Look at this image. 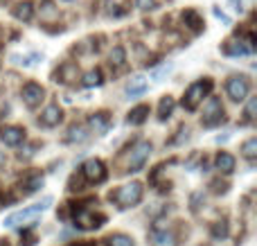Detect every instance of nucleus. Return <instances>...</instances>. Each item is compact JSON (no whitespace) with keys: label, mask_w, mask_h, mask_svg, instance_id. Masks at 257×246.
<instances>
[{"label":"nucleus","mask_w":257,"mask_h":246,"mask_svg":"<svg viewBox=\"0 0 257 246\" xmlns=\"http://www.w3.org/2000/svg\"><path fill=\"white\" fill-rule=\"evenodd\" d=\"M210 188H212L214 194H226L228 192V183H223V181H212Z\"/></svg>","instance_id":"72a5a7b5"},{"label":"nucleus","mask_w":257,"mask_h":246,"mask_svg":"<svg viewBox=\"0 0 257 246\" xmlns=\"http://www.w3.org/2000/svg\"><path fill=\"white\" fill-rule=\"evenodd\" d=\"M181 18H183V23H185V25L194 32V34L203 32V18L199 16V12H196V9H185V12L181 14Z\"/></svg>","instance_id":"a211bd4d"},{"label":"nucleus","mask_w":257,"mask_h":246,"mask_svg":"<svg viewBox=\"0 0 257 246\" xmlns=\"http://www.w3.org/2000/svg\"><path fill=\"white\" fill-rule=\"evenodd\" d=\"M149 246H178V239L172 230H151L149 235Z\"/></svg>","instance_id":"ddd939ff"},{"label":"nucleus","mask_w":257,"mask_h":246,"mask_svg":"<svg viewBox=\"0 0 257 246\" xmlns=\"http://www.w3.org/2000/svg\"><path fill=\"white\" fill-rule=\"evenodd\" d=\"M81 84L86 86V88H95V86H102L104 84V75L99 68H93V70H88L84 77H81Z\"/></svg>","instance_id":"4be33fe9"},{"label":"nucleus","mask_w":257,"mask_h":246,"mask_svg":"<svg viewBox=\"0 0 257 246\" xmlns=\"http://www.w3.org/2000/svg\"><path fill=\"white\" fill-rule=\"evenodd\" d=\"M0 246H9V242L7 239H0Z\"/></svg>","instance_id":"58836bf2"},{"label":"nucleus","mask_w":257,"mask_h":246,"mask_svg":"<svg viewBox=\"0 0 257 246\" xmlns=\"http://www.w3.org/2000/svg\"><path fill=\"white\" fill-rule=\"evenodd\" d=\"M228 221L226 219H219V221H214L212 224V228H210V233H212V237L214 239H226L228 237Z\"/></svg>","instance_id":"a878e982"},{"label":"nucleus","mask_w":257,"mask_h":246,"mask_svg":"<svg viewBox=\"0 0 257 246\" xmlns=\"http://www.w3.org/2000/svg\"><path fill=\"white\" fill-rule=\"evenodd\" d=\"M151 143L149 140H136V143L131 145V147L124 152V156H122V174H136V172H140L142 167H145L147 158L151 156Z\"/></svg>","instance_id":"f257e3e1"},{"label":"nucleus","mask_w":257,"mask_h":246,"mask_svg":"<svg viewBox=\"0 0 257 246\" xmlns=\"http://www.w3.org/2000/svg\"><path fill=\"white\" fill-rule=\"evenodd\" d=\"M34 226L36 221H32L27 228L21 230V246H34L36 244V235H34Z\"/></svg>","instance_id":"cd10ccee"},{"label":"nucleus","mask_w":257,"mask_h":246,"mask_svg":"<svg viewBox=\"0 0 257 246\" xmlns=\"http://www.w3.org/2000/svg\"><path fill=\"white\" fill-rule=\"evenodd\" d=\"M147 117H149V106H147V104H138V106H133L131 111H128L126 122L131 127H140L147 122Z\"/></svg>","instance_id":"f3484780"},{"label":"nucleus","mask_w":257,"mask_h":246,"mask_svg":"<svg viewBox=\"0 0 257 246\" xmlns=\"http://www.w3.org/2000/svg\"><path fill=\"white\" fill-rule=\"evenodd\" d=\"M21 99L30 111H34V108H39L41 102L45 99V88L41 84H36V81H27V84L21 88Z\"/></svg>","instance_id":"6e6552de"},{"label":"nucleus","mask_w":257,"mask_h":246,"mask_svg":"<svg viewBox=\"0 0 257 246\" xmlns=\"http://www.w3.org/2000/svg\"><path fill=\"white\" fill-rule=\"evenodd\" d=\"M27 134L23 127H14V125H7V127H0V143L7 145V147H18L21 143H25Z\"/></svg>","instance_id":"9d476101"},{"label":"nucleus","mask_w":257,"mask_h":246,"mask_svg":"<svg viewBox=\"0 0 257 246\" xmlns=\"http://www.w3.org/2000/svg\"><path fill=\"white\" fill-rule=\"evenodd\" d=\"M39 147V145H32V147H25V149H21V152H18V158H21V161H27V158H32L34 156V149Z\"/></svg>","instance_id":"f704fd0d"},{"label":"nucleus","mask_w":257,"mask_h":246,"mask_svg":"<svg viewBox=\"0 0 257 246\" xmlns=\"http://www.w3.org/2000/svg\"><path fill=\"white\" fill-rule=\"evenodd\" d=\"M255 50V36L248 34V39L246 41H228L226 45H223V54H228V57H244V54H250Z\"/></svg>","instance_id":"1a4fd4ad"},{"label":"nucleus","mask_w":257,"mask_h":246,"mask_svg":"<svg viewBox=\"0 0 257 246\" xmlns=\"http://www.w3.org/2000/svg\"><path fill=\"white\" fill-rule=\"evenodd\" d=\"M255 108H257V97H248V104L244 108V122L255 120Z\"/></svg>","instance_id":"c756f323"},{"label":"nucleus","mask_w":257,"mask_h":246,"mask_svg":"<svg viewBox=\"0 0 257 246\" xmlns=\"http://www.w3.org/2000/svg\"><path fill=\"white\" fill-rule=\"evenodd\" d=\"M212 12H214V16H217V18H221V21H223V23H226V25H230V23H232V21H230V18H228V16H226V14H223V12H221V9H219V7H214V9H212Z\"/></svg>","instance_id":"c9c22d12"},{"label":"nucleus","mask_w":257,"mask_h":246,"mask_svg":"<svg viewBox=\"0 0 257 246\" xmlns=\"http://www.w3.org/2000/svg\"><path fill=\"white\" fill-rule=\"evenodd\" d=\"M172 68H174L172 63H165V66H160L158 70L151 72V79H154V81H163V77H167L169 72H172Z\"/></svg>","instance_id":"7c9ffc66"},{"label":"nucleus","mask_w":257,"mask_h":246,"mask_svg":"<svg viewBox=\"0 0 257 246\" xmlns=\"http://www.w3.org/2000/svg\"><path fill=\"white\" fill-rule=\"evenodd\" d=\"M81 176H84L86 183L99 185V183H104V181H106L108 170H106V165H104L99 158H88V161L84 163V167H81Z\"/></svg>","instance_id":"0eeeda50"},{"label":"nucleus","mask_w":257,"mask_h":246,"mask_svg":"<svg viewBox=\"0 0 257 246\" xmlns=\"http://www.w3.org/2000/svg\"><path fill=\"white\" fill-rule=\"evenodd\" d=\"M108 59H111V68L120 70V68H124V63H126V50L122 48V45H115V48L111 50V54H108Z\"/></svg>","instance_id":"5701e85b"},{"label":"nucleus","mask_w":257,"mask_h":246,"mask_svg":"<svg viewBox=\"0 0 257 246\" xmlns=\"http://www.w3.org/2000/svg\"><path fill=\"white\" fill-rule=\"evenodd\" d=\"M203 201H205V199H203V192H194V194H192V197H190L192 212H199V208L203 206Z\"/></svg>","instance_id":"2f4dec72"},{"label":"nucleus","mask_w":257,"mask_h":246,"mask_svg":"<svg viewBox=\"0 0 257 246\" xmlns=\"http://www.w3.org/2000/svg\"><path fill=\"white\" fill-rule=\"evenodd\" d=\"M0 3H7V0H0Z\"/></svg>","instance_id":"ea45409f"},{"label":"nucleus","mask_w":257,"mask_h":246,"mask_svg":"<svg viewBox=\"0 0 257 246\" xmlns=\"http://www.w3.org/2000/svg\"><path fill=\"white\" fill-rule=\"evenodd\" d=\"M106 246H136L133 237H128L124 233H113L106 237Z\"/></svg>","instance_id":"393cba45"},{"label":"nucleus","mask_w":257,"mask_h":246,"mask_svg":"<svg viewBox=\"0 0 257 246\" xmlns=\"http://www.w3.org/2000/svg\"><path fill=\"white\" fill-rule=\"evenodd\" d=\"M124 93H126V97H140V95H145L147 93V79L142 75L133 77V79L126 84Z\"/></svg>","instance_id":"412c9836"},{"label":"nucleus","mask_w":257,"mask_h":246,"mask_svg":"<svg viewBox=\"0 0 257 246\" xmlns=\"http://www.w3.org/2000/svg\"><path fill=\"white\" fill-rule=\"evenodd\" d=\"M7 165V156H5V152H0V170Z\"/></svg>","instance_id":"e433bc0d"},{"label":"nucleus","mask_w":257,"mask_h":246,"mask_svg":"<svg viewBox=\"0 0 257 246\" xmlns=\"http://www.w3.org/2000/svg\"><path fill=\"white\" fill-rule=\"evenodd\" d=\"M226 122V108H223L221 99L219 97H212V95H208V99H205L203 104V115H201V125L205 127V129H214V127L223 125Z\"/></svg>","instance_id":"39448f33"},{"label":"nucleus","mask_w":257,"mask_h":246,"mask_svg":"<svg viewBox=\"0 0 257 246\" xmlns=\"http://www.w3.org/2000/svg\"><path fill=\"white\" fill-rule=\"evenodd\" d=\"M136 7L140 12H151V9H156V0H136Z\"/></svg>","instance_id":"473e14b6"},{"label":"nucleus","mask_w":257,"mask_h":246,"mask_svg":"<svg viewBox=\"0 0 257 246\" xmlns=\"http://www.w3.org/2000/svg\"><path fill=\"white\" fill-rule=\"evenodd\" d=\"M86 138H88V134H86V127L84 125H72L70 129H68L66 143H84Z\"/></svg>","instance_id":"b1692460"},{"label":"nucleus","mask_w":257,"mask_h":246,"mask_svg":"<svg viewBox=\"0 0 257 246\" xmlns=\"http://www.w3.org/2000/svg\"><path fill=\"white\" fill-rule=\"evenodd\" d=\"M12 14H14V18H16V21L30 23L32 18H34V5H32L30 0H23V3H18L16 7L12 9Z\"/></svg>","instance_id":"6ab92c4d"},{"label":"nucleus","mask_w":257,"mask_h":246,"mask_svg":"<svg viewBox=\"0 0 257 246\" xmlns=\"http://www.w3.org/2000/svg\"><path fill=\"white\" fill-rule=\"evenodd\" d=\"M212 86H214V81L210 79V77H203V79L190 84L187 86V90H185V95H183V102H181L183 108L190 111V113H194L196 108H199V104L203 102L210 93H212Z\"/></svg>","instance_id":"7ed1b4c3"},{"label":"nucleus","mask_w":257,"mask_h":246,"mask_svg":"<svg viewBox=\"0 0 257 246\" xmlns=\"http://www.w3.org/2000/svg\"><path fill=\"white\" fill-rule=\"evenodd\" d=\"M88 127L95 134H106L108 127H111V115L106 111H97L93 115H88Z\"/></svg>","instance_id":"2eb2a0df"},{"label":"nucleus","mask_w":257,"mask_h":246,"mask_svg":"<svg viewBox=\"0 0 257 246\" xmlns=\"http://www.w3.org/2000/svg\"><path fill=\"white\" fill-rule=\"evenodd\" d=\"M41 14H43L45 18H57V7H54L52 0H41Z\"/></svg>","instance_id":"c85d7f7f"},{"label":"nucleus","mask_w":257,"mask_h":246,"mask_svg":"<svg viewBox=\"0 0 257 246\" xmlns=\"http://www.w3.org/2000/svg\"><path fill=\"white\" fill-rule=\"evenodd\" d=\"M235 156H232V154H228V152H219L217 154V158H214V167H217L219 172H221V174H232V172H235Z\"/></svg>","instance_id":"dca6fc26"},{"label":"nucleus","mask_w":257,"mask_h":246,"mask_svg":"<svg viewBox=\"0 0 257 246\" xmlns=\"http://www.w3.org/2000/svg\"><path fill=\"white\" fill-rule=\"evenodd\" d=\"M226 93L232 102H244L250 93V79L246 75H232L226 81Z\"/></svg>","instance_id":"423d86ee"},{"label":"nucleus","mask_w":257,"mask_h":246,"mask_svg":"<svg viewBox=\"0 0 257 246\" xmlns=\"http://www.w3.org/2000/svg\"><path fill=\"white\" fill-rule=\"evenodd\" d=\"M66 3H68V0H66Z\"/></svg>","instance_id":"a19ab883"},{"label":"nucleus","mask_w":257,"mask_h":246,"mask_svg":"<svg viewBox=\"0 0 257 246\" xmlns=\"http://www.w3.org/2000/svg\"><path fill=\"white\" fill-rule=\"evenodd\" d=\"M72 246H95V244H90V242H79V244H72Z\"/></svg>","instance_id":"4c0bfd02"},{"label":"nucleus","mask_w":257,"mask_h":246,"mask_svg":"<svg viewBox=\"0 0 257 246\" xmlns=\"http://www.w3.org/2000/svg\"><path fill=\"white\" fill-rule=\"evenodd\" d=\"M43 183H45V179H43V174H39V172H30V174H25V179L21 181V194L23 197H30V194H34V192H39L41 188H43Z\"/></svg>","instance_id":"f8f14e48"},{"label":"nucleus","mask_w":257,"mask_h":246,"mask_svg":"<svg viewBox=\"0 0 257 246\" xmlns=\"http://www.w3.org/2000/svg\"><path fill=\"white\" fill-rule=\"evenodd\" d=\"M77 77H79V68H77V63L63 61L61 66H59L57 79H54V81H61V84H72V81H77Z\"/></svg>","instance_id":"4468645a"},{"label":"nucleus","mask_w":257,"mask_h":246,"mask_svg":"<svg viewBox=\"0 0 257 246\" xmlns=\"http://www.w3.org/2000/svg\"><path fill=\"white\" fill-rule=\"evenodd\" d=\"M142 197H145V188H142L140 181H131V183L122 185V188H117L115 192L108 194V199H111L113 203H117L120 210L138 206V203L142 201Z\"/></svg>","instance_id":"f03ea898"},{"label":"nucleus","mask_w":257,"mask_h":246,"mask_svg":"<svg viewBox=\"0 0 257 246\" xmlns=\"http://www.w3.org/2000/svg\"><path fill=\"white\" fill-rule=\"evenodd\" d=\"M241 154H244V158H248L250 165L255 163V156H257V138H248L244 145H241Z\"/></svg>","instance_id":"bb28decb"},{"label":"nucleus","mask_w":257,"mask_h":246,"mask_svg":"<svg viewBox=\"0 0 257 246\" xmlns=\"http://www.w3.org/2000/svg\"><path fill=\"white\" fill-rule=\"evenodd\" d=\"M174 108H176V99H174L172 95H163V97H160V104H158V120L160 122L169 120Z\"/></svg>","instance_id":"aec40b11"},{"label":"nucleus","mask_w":257,"mask_h":246,"mask_svg":"<svg viewBox=\"0 0 257 246\" xmlns=\"http://www.w3.org/2000/svg\"><path fill=\"white\" fill-rule=\"evenodd\" d=\"M63 122V111L59 104H50V106L43 108V113H41L39 117V125L45 127V129H54V127H59Z\"/></svg>","instance_id":"9b49d317"},{"label":"nucleus","mask_w":257,"mask_h":246,"mask_svg":"<svg viewBox=\"0 0 257 246\" xmlns=\"http://www.w3.org/2000/svg\"><path fill=\"white\" fill-rule=\"evenodd\" d=\"M52 203H54L52 197H43V201L34 203V206L23 208V210H18V212H12V215L5 219V226H7V228H14V226H18V224H32V221H34V217L39 215V212L48 210Z\"/></svg>","instance_id":"20e7f679"}]
</instances>
